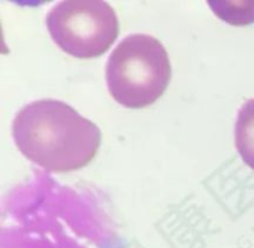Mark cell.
I'll return each instance as SVG.
<instances>
[{"label": "cell", "instance_id": "4", "mask_svg": "<svg viewBox=\"0 0 254 248\" xmlns=\"http://www.w3.org/2000/svg\"><path fill=\"white\" fill-rule=\"evenodd\" d=\"M236 148L241 158L254 170V98L242 104L235 129Z\"/></svg>", "mask_w": 254, "mask_h": 248}, {"label": "cell", "instance_id": "5", "mask_svg": "<svg viewBox=\"0 0 254 248\" xmlns=\"http://www.w3.org/2000/svg\"><path fill=\"white\" fill-rule=\"evenodd\" d=\"M213 11L225 21L233 25H246L254 21V2H208Z\"/></svg>", "mask_w": 254, "mask_h": 248}, {"label": "cell", "instance_id": "3", "mask_svg": "<svg viewBox=\"0 0 254 248\" xmlns=\"http://www.w3.org/2000/svg\"><path fill=\"white\" fill-rule=\"evenodd\" d=\"M46 25L55 44L78 59L103 55L119 32L116 11L102 0L59 2L47 14Z\"/></svg>", "mask_w": 254, "mask_h": 248}, {"label": "cell", "instance_id": "2", "mask_svg": "<svg viewBox=\"0 0 254 248\" xmlns=\"http://www.w3.org/2000/svg\"><path fill=\"white\" fill-rule=\"evenodd\" d=\"M106 78L109 93L119 104L133 109L150 106L170 82L168 52L151 35H129L112 52Z\"/></svg>", "mask_w": 254, "mask_h": 248}, {"label": "cell", "instance_id": "1", "mask_svg": "<svg viewBox=\"0 0 254 248\" xmlns=\"http://www.w3.org/2000/svg\"><path fill=\"white\" fill-rule=\"evenodd\" d=\"M12 138L32 163L54 173H68L91 163L102 134L96 124L64 102L40 99L17 112Z\"/></svg>", "mask_w": 254, "mask_h": 248}]
</instances>
